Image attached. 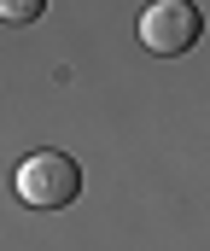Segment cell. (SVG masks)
<instances>
[{"instance_id": "obj_2", "label": "cell", "mask_w": 210, "mask_h": 251, "mask_svg": "<svg viewBox=\"0 0 210 251\" xmlns=\"http://www.w3.org/2000/svg\"><path fill=\"white\" fill-rule=\"evenodd\" d=\"M140 41L158 59H181L205 41V18H199L193 0H152L146 18H140Z\"/></svg>"}, {"instance_id": "obj_3", "label": "cell", "mask_w": 210, "mask_h": 251, "mask_svg": "<svg viewBox=\"0 0 210 251\" xmlns=\"http://www.w3.org/2000/svg\"><path fill=\"white\" fill-rule=\"evenodd\" d=\"M47 12V0H0V18L6 24H35Z\"/></svg>"}, {"instance_id": "obj_1", "label": "cell", "mask_w": 210, "mask_h": 251, "mask_svg": "<svg viewBox=\"0 0 210 251\" xmlns=\"http://www.w3.org/2000/svg\"><path fill=\"white\" fill-rule=\"evenodd\" d=\"M82 193V164L65 152H29L18 164V199L29 210H65Z\"/></svg>"}]
</instances>
